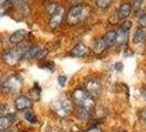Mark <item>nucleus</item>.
<instances>
[{
  "label": "nucleus",
  "mask_w": 146,
  "mask_h": 132,
  "mask_svg": "<svg viewBox=\"0 0 146 132\" xmlns=\"http://www.w3.org/2000/svg\"><path fill=\"white\" fill-rule=\"evenodd\" d=\"M91 9L87 5H75L67 12L66 20L70 25H76L78 23L86 20L90 15Z\"/></svg>",
  "instance_id": "obj_1"
},
{
  "label": "nucleus",
  "mask_w": 146,
  "mask_h": 132,
  "mask_svg": "<svg viewBox=\"0 0 146 132\" xmlns=\"http://www.w3.org/2000/svg\"><path fill=\"white\" fill-rule=\"evenodd\" d=\"M72 97H73V101L76 103L78 108L87 110L89 112H91L95 109V99L85 89H81V88L75 89Z\"/></svg>",
  "instance_id": "obj_2"
},
{
  "label": "nucleus",
  "mask_w": 146,
  "mask_h": 132,
  "mask_svg": "<svg viewBox=\"0 0 146 132\" xmlns=\"http://www.w3.org/2000/svg\"><path fill=\"white\" fill-rule=\"evenodd\" d=\"M46 13L50 17V25L53 29L60 25L64 18V8L58 2H50L46 5Z\"/></svg>",
  "instance_id": "obj_3"
},
{
  "label": "nucleus",
  "mask_w": 146,
  "mask_h": 132,
  "mask_svg": "<svg viewBox=\"0 0 146 132\" xmlns=\"http://www.w3.org/2000/svg\"><path fill=\"white\" fill-rule=\"evenodd\" d=\"M1 87H2V93L5 94H9V95L15 94L21 87V79L19 76L12 75L1 85Z\"/></svg>",
  "instance_id": "obj_4"
},
{
  "label": "nucleus",
  "mask_w": 146,
  "mask_h": 132,
  "mask_svg": "<svg viewBox=\"0 0 146 132\" xmlns=\"http://www.w3.org/2000/svg\"><path fill=\"white\" fill-rule=\"evenodd\" d=\"M23 53L24 52H22V50H20L19 47H17V49H10V50H8L3 54L2 57H3V61H5L6 64H8V65L10 66H13L21 59Z\"/></svg>",
  "instance_id": "obj_5"
},
{
  "label": "nucleus",
  "mask_w": 146,
  "mask_h": 132,
  "mask_svg": "<svg viewBox=\"0 0 146 132\" xmlns=\"http://www.w3.org/2000/svg\"><path fill=\"white\" fill-rule=\"evenodd\" d=\"M46 53H47V51L45 49H43V47H41V46H31V47L27 49L24 51L22 57L28 59H42V57H44L46 55Z\"/></svg>",
  "instance_id": "obj_6"
},
{
  "label": "nucleus",
  "mask_w": 146,
  "mask_h": 132,
  "mask_svg": "<svg viewBox=\"0 0 146 132\" xmlns=\"http://www.w3.org/2000/svg\"><path fill=\"white\" fill-rule=\"evenodd\" d=\"M132 27V22L131 21H124L120 29L117 30V43L122 45L124 44L126 41H127V37H129V32H130V29Z\"/></svg>",
  "instance_id": "obj_7"
},
{
  "label": "nucleus",
  "mask_w": 146,
  "mask_h": 132,
  "mask_svg": "<svg viewBox=\"0 0 146 132\" xmlns=\"http://www.w3.org/2000/svg\"><path fill=\"white\" fill-rule=\"evenodd\" d=\"M85 90L87 91L91 97H98L102 91V86L97 79H89L85 84Z\"/></svg>",
  "instance_id": "obj_8"
},
{
  "label": "nucleus",
  "mask_w": 146,
  "mask_h": 132,
  "mask_svg": "<svg viewBox=\"0 0 146 132\" xmlns=\"http://www.w3.org/2000/svg\"><path fill=\"white\" fill-rule=\"evenodd\" d=\"M32 107V100L27 96H19L15 100V108L18 111L30 109Z\"/></svg>",
  "instance_id": "obj_9"
},
{
  "label": "nucleus",
  "mask_w": 146,
  "mask_h": 132,
  "mask_svg": "<svg viewBox=\"0 0 146 132\" xmlns=\"http://www.w3.org/2000/svg\"><path fill=\"white\" fill-rule=\"evenodd\" d=\"M55 110H56V112L58 113L59 116L65 117V116H68L72 112V105L69 103V100L62 99L57 103V106H56Z\"/></svg>",
  "instance_id": "obj_10"
},
{
  "label": "nucleus",
  "mask_w": 146,
  "mask_h": 132,
  "mask_svg": "<svg viewBox=\"0 0 146 132\" xmlns=\"http://www.w3.org/2000/svg\"><path fill=\"white\" fill-rule=\"evenodd\" d=\"M88 53H89V49L87 47V45H85L84 43H78L70 51V55L74 57H82L88 55Z\"/></svg>",
  "instance_id": "obj_11"
},
{
  "label": "nucleus",
  "mask_w": 146,
  "mask_h": 132,
  "mask_svg": "<svg viewBox=\"0 0 146 132\" xmlns=\"http://www.w3.org/2000/svg\"><path fill=\"white\" fill-rule=\"evenodd\" d=\"M132 10V5L130 2H123L119 9H117V19L119 20H124L126 19L130 13H131Z\"/></svg>",
  "instance_id": "obj_12"
},
{
  "label": "nucleus",
  "mask_w": 146,
  "mask_h": 132,
  "mask_svg": "<svg viewBox=\"0 0 146 132\" xmlns=\"http://www.w3.org/2000/svg\"><path fill=\"white\" fill-rule=\"evenodd\" d=\"M27 31L25 30H17V31H15L11 35H10V39H9V41H10V43L12 44H20L25 39V37H27Z\"/></svg>",
  "instance_id": "obj_13"
},
{
  "label": "nucleus",
  "mask_w": 146,
  "mask_h": 132,
  "mask_svg": "<svg viewBox=\"0 0 146 132\" xmlns=\"http://www.w3.org/2000/svg\"><path fill=\"white\" fill-rule=\"evenodd\" d=\"M12 118L15 119V116L13 113H9L8 116H0V131L7 130L12 125V121H13Z\"/></svg>",
  "instance_id": "obj_14"
},
{
  "label": "nucleus",
  "mask_w": 146,
  "mask_h": 132,
  "mask_svg": "<svg viewBox=\"0 0 146 132\" xmlns=\"http://www.w3.org/2000/svg\"><path fill=\"white\" fill-rule=\"evenodd\" d=\"M102 39H103V41L106 42L108 47H109V46H112V45H114V44L117 43V32L113 31V30H110V31H108V32L103 35Z\"/></svg>",
  "instance_id": "obj_15"
},
{
  "label": "nucleus",
  "mask_w": 146,
  "mask_h": 132,
  "mask_svg": "<svg viewBox=\"0 0 146 132\" xmlns=\"http://www.w3.org/2000/svg\"><path fill=\"white\" fill-rule=\"evenodd\" d=\"M107 49H108V46H107L106 42L103 41L102 37H101V39H98V40L95 42V45H94V52H95L96 54H101V53H103Z\"/></svg>",
  "instance_id": "obj_16"
},
{
  "label": "nucleus",
  "mask_w": 146,
  "mask_h": 132,
  "mask_svg": "<svg viewBox=\"0 0 146 132\" xmlns=\"http://www.w3.org/2000/svg\"><path fill=\"white\" fill-rule=\"evenodd\" d=\"M146 41V28L141 27L139 29H137V31L135 32L134 35V42L135 43H143Z\"/></svg>",
  "instance_id": "obj_17"
},
{
  "label": "nucleus",
  "mask_w": 146,
  "mask_h": 132,
  "mask_svg": "<svg viewBox=\"0 0 146 132\" xmlns=\"http://www.w3.org/2000/svg\"><path fill=\"white\" fill-rule=\"evenodd\" d=\"M113 2H114V0H96L97 7L101 8V9H106V8L110 7Z\"/></svg>",
  "instance_id": "obj_18"
},
{
  "label": "nucleus",
  "mask_w": 146,
  "mask_h": 132,
  "mask_svg": "<svg viewBox=\"0 0 146 132\" xmlns=\"http://www.w3.org/2000/svg\"><path fill=\"white\" fill-rule=\"evenodd\" d=\"M24 117H25V119H27L29 122H31V123H35L37 121L36 116H35L32 111H27V112L24 113Z\"/></svg>",
  "instance_id": "obj_19"
},
{
  "label": "nucleus",
  "mask_w": 146,
  "mask_h": 132,
  "mask_svg": "<svg viewBox=\"0 0 146 132\" xmlns=\"http://www.w3.org/2000/svg\"><path fill=\"white\" fill-rule=\"evenodd\" d=\"M9 113H11V112L8 111L7 106L3 103H0V116H8Z\"/></svg>",
  "instance_id": "obj_20"
},
{
  "label": "nucleus",
  "mask_w": 146,
  "mask_h": 132,
  "mask_svg": "<svg viewBox=\"0 0 146 132\" xmlns=\"http://www.w3.org/2000/svg\"><path fill=\"white\" fill-rule=\"evenodd\" d=\"M139 120H141L142 122L146 123V109H141V110H139Z\"/></svg>",
  "instance_id": "obj_21"
},
{
  "label": "nucleus",
  "mask_w": 146,
  "mask_h": 132,
  "mask_svg": "<svg viewBox=\"0 0 146 132\" xmlns=\"http://www.w3.org/2000/svg\"><path fill=\"white\" fill-rule=\"evenodd\" d=\"M57 81H58V84L60 86H64L66 84V81H67V76L66 75H58Z\"/></svg>",
  "instance_id": "obj_22"
},
{
  "label": "nucleus",
  "mask_w": 146,
  "mask_h": 132,
  "mask_svg": "<svg viewBox=\"0 0 146 132\" xmlns=\"http://www.w3.org/2000/svg\"><path fill=\"white\" fill-rule=\"evenodd\" d=\"M139 24L143 28H146V13H142V15H139Z\"/></svg>",
  "instance_id": "obj_23"
},
{
  "label": "nucleus",
  "mask_w": 146,
  "mask_h": 132,
  "mask_svg": "<svg viewBox=\"0 0 146 132\" xmlns=\"http://www.w3.org/2000/svg\"><path fill=\"white\" fill-rule=\"evenodd\" d=\"M145 2H146V0H136V1H135V10H139Z\"/></svg>",
  "instance_id": "obj_24"
},
{
  "label": "nucleus",
  "mask_w": 146,
  "mask_h": 132,
  "mask_svg": "<svg viewBox=\"0 0 146 132\" xmlns=\"http://www.w3.org/2000/svg\"><path fill=\"white\" fill-rule=\"evenodd\" d=\"M84 132H102V130H101V128H99V127H92V128H90L89 130L84 131Z\"/></svg>",
  "instance_id": "obj_25"
},
{
  "label": "nucleus",
  "mask_w": 146,
  "mask_h": 132,
  "mask_svg": "<svg viewBox=\"0 0 146 132\" xmlns=\"http://www.w3.org/2000/svg\"><path fill=\"white\" fill-rule=\"evenodd\" d=\"M115 69L117 71H122L123 69V63H121V62L115 63Z\"/></svg>",
  "instance_id": "obj_26"
},
{
  "label": "nucleus",
  "mask_w": 146,
  "mask_h": 132,
  "mask_svg": "<svg viewBox=\"0 0 146 132\" xmlns=\"http://www.w3.org/2000/svg\"><path fill=\"white\" fill-rule=\"evenodd\" d=\"M5 1H7V2L11 3V5L13 6V5H15V3H19V2H21L22 0H5Z\"/></svg>",
  "instance_id": "obj_27"
},
{
  "label": "nucleus",
  "mask_w": 146,
  "mask_h": 132,
  "mask_svg": "<svg viewBox=\"0 0 146 132\" xmlns=\"http://www.w3.org/2000/svg\"><path fill=\"white\" fill-rule=\"evenodd\" d=\"M142 96H143V98H144V100L146 101V89H144L143 91H142Z\"/></svg>",
  "instance_id": "obj_28"
},
{
  "label": "nucleus",
  "mask_w": 146,
  "mask_h": 132,
  "mask_svg": "<svg viewBox=\"0 0 146 132\" xmlns=\"http://www.w3.org/2000/svg\"><path fill=\"white\" fill-rule=\"evenodd\" d=\"M2 91V87H1V85H0V93Z\"/></svg>",
  "instance_id": "obj_29"
},
{
  "label": "nucleus",
  "mask_w": 146,
  "mask_h": 132,
  "mask_svg": "<svg viewBox=\"0 0 146 132\" xmlns=\"http://www.w3.org/2000/svg\"><path fill=\"white\" fill-rule=\"evenodd\" d=\"M60 132H65V131H60Z\"/></svg>",
  "instance_id": "obj_30"
},
{
  "label": "nucleus",
  "mask_w": 146,
  "mask_h": 132,
  "mask_svg": "<svg viewBox=\"0 0 146 132\" xmlns=\"http://www.w3.org/2000/svg\"><path fill=\"white\" fill-rule=\"evenodd\" d=\"M7 132H8V131H7Z\"/></svg>",
  "instance_id": "obj_31"
}]
</instances>
